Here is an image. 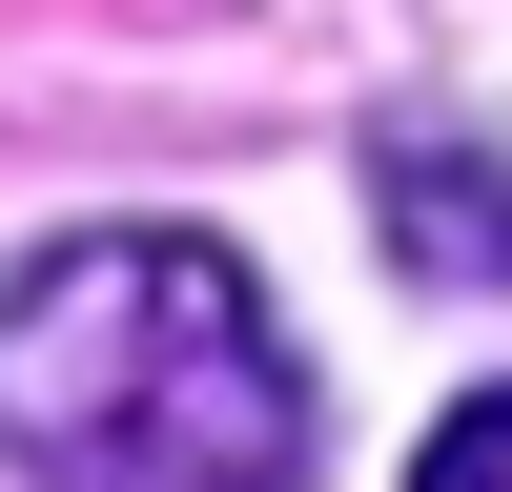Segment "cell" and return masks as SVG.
<instances>
[{"instance_id":"obj_2","label":"cell","mask_w":512,"mask_h":492,"mask_svg":"<svg viewBox=\"0 0 512 492\" xmlns=\"http://www.w3.org/2000/svg\"><path fill=\"white\" fill-rule=\"evenodd\" d=\"M390 226H410V267H431V287H472V267H492V144H472V164L410 144V164H390Z\"/></svg>"},{"instance_id":"obj_3","label":"cell","mask_w":512,"mask_h":492,"mask_svg":"<svg viewBox=\"0 0 512 492\" xmlns=\"http://www.w3.org/2000/svg\"><path fill=\"white\" fill-rule=\"evenodd\" d=\"M410 492H512V390H472L431 451H410Z\"/></svg>"},{"instance_id":"obj_1","label":"cell","mask_w":512,"mask_h":492,"mask_svg":"<svg viewBox=\"0 0 512 492\" xmlns=\"http://www.w3.org/2000/svg\"><path fill=\"white\" fill-rule=\"evenodd\" d=\"M21 492H308V349L205 226H82L0 287Z\"/></svg>"}]
</instances>
